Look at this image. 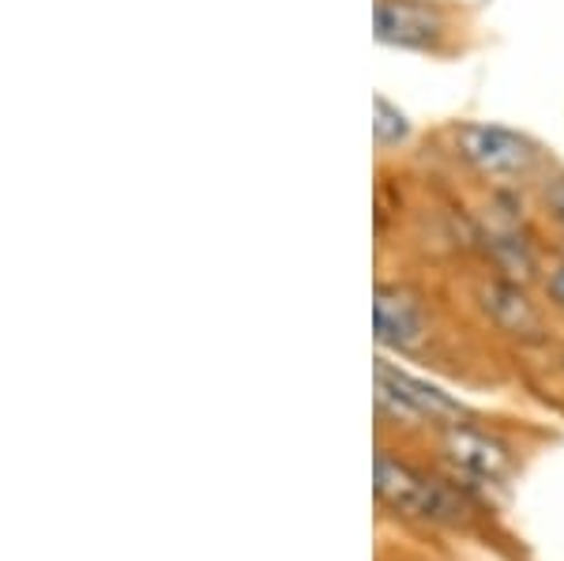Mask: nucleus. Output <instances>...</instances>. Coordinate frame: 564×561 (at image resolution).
Listing matches in <instances>:
<instances>
[{
    "label": "nucleus",
    "instance_id": "f257e3e1",
    "mask_svg": "<svg viewBox=\"0 0 564 561\" xmlns=\"http://www.w3.org/2000/svg\"><path fill=\"white\" fill-rule=\"evenodd\" d=\"M372 490H377V497L388 509H395L399 517H406V520L448 524V528L467 520V501H463V494H456L448 483H441V478L388 456L384 449L372 460Z\"/></svg>",
    "mask_w": 564,
    "mask_h": 561
},
{
    "label": "nucleus",
    "instance_id": "f03ea898",
    "mask_svg": "<svg viewBox=\"0 0 564 561\" xmlns=\"http://www.w3.org/2000/svg\"><path fill=\"white\" fill-rule=\"evenodd\" d=\"M377 407L391 419H403L406 427H417V422H448L456 427L463 419V403L452 400L448 392H441L436 385L422 381V377H411L403 369H391L384 358L377 362Z\"/></svg>",
    "mask_w": 564,
    "mask_h": 561
},
{
    "label": "nucleus",
    "instance_id": "7ed1b4c3",
    "mask_svg": "<svg viewBox=\"0 0 564 561\" xmlns=\"http://www.w3.org/2000/svg\"><path fill=\"white\" fill-rule=\"evenodd\" d=\"M456 148L459 155L470 162L481 174L494 177H512L531 170L534 162V148L523 140V136L500 129V125H463L456 132Z\"/></svg>",
    "mask_w": 564,
    "mask_h": 561
},
{
    "label": "nucleus",
    "instance_id": "20e7f679",
    "mask_svg": "<svg viewBox=\"0 0 564 561\" xmlns=\"http://www.w3.org/2000/svg\"><path fill=\"white\" fill-rule=\"evenodd\" d=\"M377 20V39L384 45H403V50H422L441 39L444 20L425 0H377L372 8Z\"/></svg>",
    "mask_w": 564,
    "mask_h": 561
},
{
    "label": "nucleus",
    "instance_id": "39448f33",
    "mask_svg": "<svg viewBox=\"0 0 564 561\" xmlns=\"http://www.w3.org/2000/svg\"><path fill=\"white\" fill-rule=\"evenodd\" d=\"M372 332H377V339L384 343V347H395V350L417 347L425 336L422 310H417V302L411 294L380 287L377 298H372Z\"/></svg>",
    "mask_w": 564,
    "mask_h": 561
},
{
    "label": "nucleus",
    "instance_id": "423d86ee",
    "mask_svg": "<svg viewBox=\"0 0 564 561\" xmlns=\"http://www.w3.org/2000/svg\"><path fill=\"white\" fill-rule=\"evenodd\" d=\"M444 452H448L452 464L463 467L467 475H478V478H500L508 472V464H512L508 449L500 445L497 438L463 427V422L444 430Z\"/></svg>",
    "mask_w": 564,
    "mask_h": 561
},
{
    "label": "nucleus",
    "instance_id": "0eeeda50",
    "mask_svg": "<svg viewBox=\"0 0 564 561\" xmlns=\"http://www.w3.org/2000/svg\"><path fill=\"white\" fill-rule=\"evenodd\" d=\"M481 298H486L489 316H494V321H497L505 332H512V336H531V339H539V336H542L539 313H534V305L527 302V298H523L520 291H516V287L494 283Z\"/></svg>",
    "mask_w": 564,
    "mask_h": 561
},
{
    "label": "nucleus",
    "instance_id": "6e6552de",
    "mask_svg": "<svg viewBox=\"0 0 564 561\" xmlns=\"http://www.w3.org/2000/svg\"><path fill=\"white\" fill-rule=\"evenodd\" d=\"M489 249H494L497 265L508 271V276H520V279H531L534 276V257L527 252V246L512 234H494L489 238Z\"/></svg>",
    "mask_w": 564,
    "mask_h": 561
},
{
    "label": "nucleus",
    "instance_id": "1a4fd4ad",
    "mask_svg": "<svg viewBox=\"0 0 564 561\" xmlns=\"http://www.w3.org/2000/svg\"><path fill=\"white\" fill-rule=\"evenodd\" d=\"M406 132H411L406 117L399 114L384 95L372 98V136H377V143H399Z\"/></svg>",
    "mask_w": 564,
    "mask_h": 561
},
{
    "label": "nucleus",
    "instance_id": "9d476101",
    "mask_svg": "<svg viewBox=\"0 0 564 561\" xmlns=\"http://www.w3.org/2000/svg\"><path fill=\"white\" fill-rule=\"evenodd\" d=\"M545 201H550L553 212H557L561 219H564V177H557V181H550V185H545Z\"/></svg>",
    "mask_w": 564,
    "mask_h": 561
},
{
    "label": "nucleus",
    "instance_id": "9b49d317",
    "mask_svg": "<svg viewBox=\"0 0 564 561\" xmlns=\"http://www.w3.org/2000/svg\"><path fill=\"white\" fill-rule=\"evenodd\" d=\"M550 294H553V302L564 305V268L550 279Z\"/></svg>",
    "mask_w": 564,
    "mask_h": 561
}]
</instances>
